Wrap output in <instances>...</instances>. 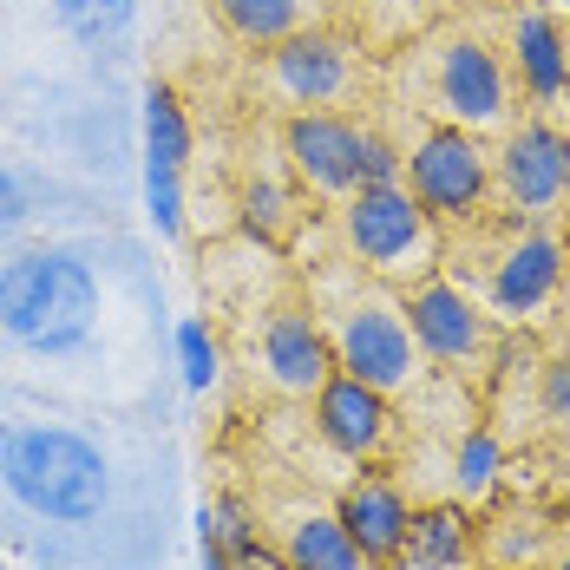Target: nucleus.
Segmentation results:
<instances>
[{
  "label": "nucleus",
  "mask_w": 570,
  "mask_h": 570,
  "mask_svg": "<svg viewBox=\"0 0 570 570\" xmlns=\"http://www.w3.org/2000/svg\"><path fill=\"white\" fill-rule=\"evenodd\" d=\"M99 283L66 249H27L0 269V335L33 354H66L92 335Z\"/></svg>",
  "instance_id": "obj_1"
},
{
  "label": "nucleus",
  "mask_w": 570,
  "mask_h": 570,
  "mask_svg": "<svg viewBox=\"0 0 570 570\" xmlns=\"http://www.w3.org/2000/svg\"><path fill=\"white\" fill-rule=\"evenodd\" d=\"M0 485L33 518L86 524L106 505V453L66 426H13L0 433Z\"/></svg>",
  "instance_id": "obj_2"
},
{
  "label": "nucleus",
  "mask_w": 570,
  "mask_h": 570,
  "mask_svg": "<svg viewBox=\"0 0 570 570\" xmlns=\"http://www.w3.org/2000/svg\"><path fill=\"white\" fill-rule=\"evenodd\" d=\"M413 72H420V99L440 125L459 131H512L518 86L505 72V59L492 53L479 33L465 27H440L426 40H413Z\"/></svg>",
  "instance_id": "obj_3"
},
{
  "label": "nucleus",
  "mask_w": 570,
  "mask_h": 570,
  "mask_svg": "<svg viewBox=\"0 0 570 570\" xmlns=\"http://www.w3.org/2000/svg\"><path fill=\"white\" fill-rule=\"evenodd\" d=\"M342 236L354 263L381 283H420L440 269V229L406 184H361L342 197Z\"/></svg>",
  "instance_id": "obj_4"
},
{
  "label": "nucleus",
  "mask_w": 570,
  "mask_h": 570,
  "mask_svg": "<svg viewBox=\"0 0 570 570\" xmlns=\"http://www.w3.org/2000/svg\"><path fill=\"white\" fill-rule=\"evenodd\" d=\"M406 171L400 184L420 197V210L433 224H472L492 197V151L479 145V131H459V125H426L406 151Z\"/></svg>",
  "instance_id": "obj_5"
},
{
  "label": "nucleus",
  "mask_w": 570,
  "mask_h": 570,
  "mask_svg": "<svg viewBox=\"0 0 570 570\" xmlns=\"http://www.w3.org/2000/svg\"><path fill=\"white\" fill-rule=\"evenodd\" d=\"M328 342H335V367L361 374V381L381 387V394L420 381V342H413V328H406V308L387 302V295L347 302L342 315H335V328H328Z\"/></svg>",
  "instance_id": "obj_6"
},
{
  "label": "nucleus",
  "mask_w": 570,
  "mask_h": 570,
  "mask_svg": "<svg viewBox=\"0 0 570 570\" xmlns=\"http://www.w3.org/2000/svg\"><path fill=\"white\" fill-rule=\"evenodd\" d=\"M492 184L512 204V217H524V224L558 217L570 204V131L544 125V118L512 125L499 158H492Z\"/></svg>",
  "instance_id": "obj_7"
},
{
  "label": "nucleus",
  "mask_w": 570,
  "mask_h": 570,
  "mask_svg": "<svg viewBox=\"0 0 570 570\" xmlns=\"http://www.w3.org/2000/svg\"><path fill=\"white\" fill-rule=\"evenodd\" d=\"M406 328L426 361H446V367H479L492 354V315L479 308V295L453 276H420L406 288Z\"/></svg>",
  "instance_id": "obj_8"
},
{
  "label": "nucleus",
  "mask_w": 570,
  "mask_h": 570,
  "mask_svg": "<svg viewBox=\"0 0 570 570\" xmlns=\"http://www.w3.org/2000/svg\"><path fill=\"white\" fill-rule=\"evenodd\" d=\"M354 79H361V53L347 47L342 33H328V27H302V33H288V40L269 47V86L283 92L288 106H302V112L342 106L354 92Z\"/></svg>",
  "instance_id": "obj_9"
},
{
  "label": "nucleus",
  "mask_w": 570,
  "mask_h": 570,
  "mask_svg": "<svg viewBox=\"0 0 570 570\" xmlns=\"http://www.w3.org/2000/svg\"><path fill=\"white\" fill-rule=\"evenodd\" d=\"M361 138H367V125H354L347 112H295L283 125L288 165L322 197H354L361 190Z\"/></svg>",
  "instance_id": "obj_10"
},
{
  "label": "nucleus",
  "mask_w": 570,
  "mask_h": 570,
  "mask_svg": "<svg viewBox=\"0 0 570 570\" xmlns=\"http://www.w3.org/2000/svg\"><path fill=\"white\" fill-rule=\"evenodd\" d=\"M564 283V243L551 229H524L512 236L499 256H492V276H485V302L499 322H531Z\"/></svg>",
  "instance_id": "obj_11"
},
{
  "label": "nucleus",
  "mask_w": 570,
  "mask_h": 570,
  "mask_svg": "<svg viewBox=\"0 0 570 570\" xmlns=\"http://www.w3.org/2000/svg\"><path fill=\"white\" fill-rule=\"evenodd\" d=\"M315 426H322V440L347 459H374L387 446V433H394V406L381 387H367L361 374H347L335 367L328 381H322V394H315Z\"/></svg>",
  "instance_id": "obj_12"
},
{
  "label": "nucleus",
  "mask_w": 570,
  "mask_h": 570,
  "mask_svg": "<svg viewBox=\"0 0 570 570\" xmlns=\"http://www.w3.org/2000/svg\"><path fill=\"white\" fill-rule=\"evenodd\" d=\"M263 367L283 394H322V381L335 374V342L308 308H276L263 328Z\"/></svg>",
  "instance_id": "obj_13"
},
{
  "label": "nucleus",
  "mask_w": 570,
  "mask_h": 570,
  "mask_svg": "<svg viewBox=\"0 0 570 570\" xmlns=\"http://www.w3.org/2000/svg\"><path fill=\"white\" fill-rule=\"evenodd\" d=\"M512 59H518V86L538 106H564L570 99V47L551 7H518L512 13Z\"/></svg>",
  "instance_id": "obj_14"
},
{
  "label": "nucleus",
  "mask_w": 570,
  "mask_h": 570,
  "mask_svg": "<svg viewBox=\"0 0 570 570\" xmlns=\"http://www.w3.org/2000/svg\"><path fill=\"white\" fill-rule=\"evenodd\" d=\"M335 518L347 524V538L361 544L367 564H387V558L406 551V524H413V512H406L400 485H387V479H354V485L342 492V512Z\"/></svg>",
  "instance_id": "obj_15"
},
{
  "label": "nucleus",
  "mask_w": 570,
  "mask_h": 570,
  "mask_svg": "<svg viewBox=\"0 0 570 570\" xmlns=\"http://www.w3.org/2000/svg\"><path fill=\"white\" fill-rule=\"evenodd\" d=\"M210 7L229 27V40H243V47H276L322 20V0H210Z\"/></svg>",
  "instance_id": "obj_16"
},
{
  "label": "nucleus",
  "mask_w": 570,
  "mask_h": 570,
  "mask_svg": "<svg viewBox=\"0 0 570 570\" xmlns=\"http://www.w3.org/2000/svg\"><path fill=\"white\" fill-rule=\"evenodd\" d=\"M465 551H472V524H465V512H459V505H433V512H413L400 564L406 570H459Z\"/></svg>",
  "instance_id": "obj_17"
},
{
  "label": "nucleus",
  "mask_w": 570,
  "mask_h": 570,
  "mask_svg": "<svg viewBox=\"0 0 570 570\" xmlns=\"http://www.w3.org/2000/svg\"><path fill=\"white\" fill-rule=\"evenodd\" d=\"M184 165H190V118L171 86H151L145 92V171L184 177Z\"/></svg>",
  "instance_id": "obj_18"
},
{
  "label": "nucleus",
  "mask_w": 570,
  "mask_h": 570,
  "mask_svg": "<svg viewBox=\"0 0 570 570\" xmlns=\"http://www.w3.org/2000/svg\"><path fill=\"white\" fill-rule=\"evenodd\" d=\"M283 570H367V558L347 538L342 518H302V524H288V564Z\"/></svg>",
  "instance_id": "obj_19"
},
{
  "label": "nucleus",
  "mask_w": 570,
  "mask_h": 570,
  "mask_svg": "<svg viewBox=\"0 0 570 570\" xmlns=\"http://www.w3.org/2000/svg\"><path fill=\"white\" fill-rule=\"evenodd\" d=\"M354 13H361V27H367V40H374V47L420 40V33H426V20H433V7H426V0H354Z\"/></svg>",
  "instance_id": "obj_20"
},
{
  "label": "nucleus",
  "mask_w": 570,
  "mask_h": 570,
  "mask_svg": "<svg viewBox=\"0 0 570 570\" xmlns=\"http://www.w3.org/2000/svg\"><path fill=\"white\" fill-rule=\"evenodd\" d=\"M492 479H499V440L492 433H465V446L453 459V485L465 499H479V492H492Z\"/></svg>",
  "instance_id": "obj_21"
},
{
  "label": "nucleus",
  "mask_w": 570,
  "mask_h": 570,
  "mask_svg": "<svg viewBox=\"0 0 570 570\" xmlns=\"http://www.w3.org/2000/svg\"><path fill=\"white\" fill-rule=\"evenodd\" d=\"M53 7L79 40H106V33H118L131 20V0H53Z\"/></svg>",
  "instance_id": "obj_22"
},
{
  "label": "nucleus",
  "mask_w": 570,
  "mask_h": 570,
  "mask_svg": "<svg viewBox=\"0 0 570 570\" xmlns=\"http://www.w3.org/2000/svg\"><path fill=\"white\" fill-rule=\"evenodd\" d=\"M177 354H184V387H190V394L217 387V342H210L204 322H184V328H177Z\"/></svg>",
  "instance_id": "obj_23"
},
{
  "label": "nucleus",
  "mask_w": 570,
  "mask_h": 570,
  "mask_svg": "<svg viewBox=\"0 0 570 570\" xmlns=\"http://www.w3.org/2000/svg\"><path fill=\"white\" fill-rule=\"evenodd\" d=\"M145 204H151V224L177 236L184 229V177H165V171H145Z\"/></svg>",
  "instance_id": "obj_24"
},
{
  "label": "nucleus",
  "mask_w": 570,
  "mask_h": 570,
  "mask_svg": "<svg viewBox=\"0 0 570 570\" xmlns=\"http://www.w3.org/2000/svg\"><path fill=\"white\" fill-rule=\"evenodd\" d=\"M400 171H406V158H400L381 131H367L361 138V184H400Z\"/></svg>",
  "instance_id": "obj_25"
},
{
  "label": "nucleus",
  "mask_w": 570,
  "mask_h": 570,
  "mask_svg": "<svg viewBox=\"0 0 570 570\" xmlns=\"http://www.w3.org/2000/svg\"><path fill=\"white\" fill-rule=\"evenodd\" d=\"M249 229H263V236L283 229V190L276 184H249Z\"/></svg>",
  "instance_id": "obj_26"
},
{
  "label": "nucleus",
  "mask_w": 570,
  "mask_h": 570,
  "mask_svg": "<svg viewBox=\"0 0 570 570\" xmlns=\"http://www.w3.org/2000/svg\"><path fill=\"white\" fill-rule=\"evenodd\" d=\"M544 413L551 420H570V361H551L544 367Z\"/></svg>",
  "instance_id": "obj_27"
},
{
  "label": "nucleus",
  "mask_w": 570,
  "mask_h": 570,
  "mask_svg": "<svg viewBox=\"0 0 570 570\" xmlns=\"http://www.w3.org/2000/svg\"><path fill=\"white\" fill-rule=\"evenodd\" d=\"M20 217H27V190H20V177L0 165V236L20 224Z\"/></svg>",
  "instance_id": "obj_28"
},
{
  "label": "nucleus",
  "mask_w": 570,
  "mask_h": 570,
  "mask_svg": "<svg viewBox=\"0 0 570 570\" xmlns=\"http://www.w3.org/2000/svg\"><path fill=\"white\" fill-rule=\"evenodd\" d=\"M558 7H564V13H570V0H558Z\"/></svg>",
  "instance_id": "obj_29"
},
{
  "label": "nucleus",
  "mask_w": 570,
  "mask_h": 570,
  "mask_svg": "<svg viewBox=\"0 0 570 570\" xmlns=\"http://www.w3.org/2000/svg\"><path fill=\"white\" fill-rule=\"evenodd\" d=\"M558 570H570V558H564V564H558Z\"/></svg>",
  "instance_id": "obj_30"
},
{
  "label": "nucleus",
  "mask_w": 570,
  "mask_h": 570,
  "mask_svg": "<svg viewBox=\"0 0 570 570\" xmlns=\"http://www.w3.org/2000/svg\"><path fill=\"white\" fill-rule=\"evenodd\" d=\"M564 47H570V33H564Z\"/></svg>",
  "instance_id": "obj_31"
},
{
  "label": "nucleus",
  "mask_w": 570,
  "mask_h": 570,
  "mask_svg": "<svg viewBox=\"0 0 570 570\" xmlns=\"http://www.w3.org/2000/svg\"><path fill=\"white\" fill-rule=\"evenodd\" d=\"M0 570H7V564H0Z\"/></svg>",
  "instance_id": "obj_32"
}]
</instances>
